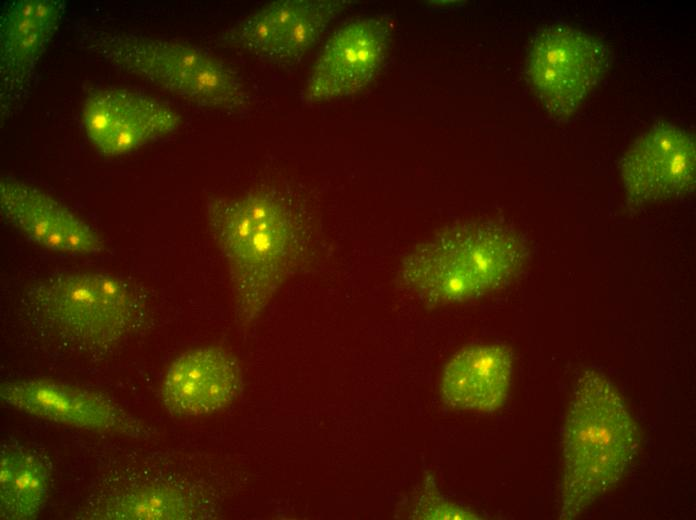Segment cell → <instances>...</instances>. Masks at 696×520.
<instances>
[{
	"mask_svg": "<svg viewBox=\"0 0 696 520\" xmlns=\"http://www.w3.org/2000/svg\"><path fill=\"white\" fill-rule=\"evenodd\" d=\"M211 233L224 255L239 321H255L302 262L309 226L301 210L275 190L206 203Z\"/></svg>",
	"mask_w": 696,
	"mask_h": 520,
	"instance_id": "6da1fadb",
	"label": "cell"
},
{
	"mask_svg": "<svg viewBox=\"0 0 696 520\" xmlns=\"http://www.w3.org/2000/svg\"><path fill=\"white\" fill-rule=\"evenodd\" d=\"M639 445L636 422L614 384L598 371H585L562 427L559 519L576 518L616 486Z\"/></svg>",
	"mask_w": 696,
	"mask_h": 520,
	"instance_id": "7a4b0ae2",
	"label": "cell"
},
{
	"mask_svg": "<svg viewBox=\"0 0 696 520\" xmlns=\"http://www.w3.org/2000/svg\"><path fill=\"white\" fill-rule=\"evenodd\" d=\"M527 250L513 231L494 224H462L416 247L402 261L399 281L430 304L482 296L510 282Z\"/></svg>",
	"mask_w": 696,
	"mask_h": 520,
	"instance_id": "3957f363",
	"label": "cell"
},
{
	"mask_svg": "<svg viewBox=\"0 0 696 520\" xmlns=\"http://www.w3.org/2000/svg\"><path fill=\"white\" fill-rule=\"evenodd\" d=\"M79 45L107 64L138 76L195 105L240 112L250 95L239 74L193 44L136 32L83 28Z\"/></svg>",
	"mask_w": 696,
	"mask_h": 520,
	"instance_id": "277c9868",
	"label": "cell"
},
{
	"mask_svg": "<svg viewBox=\"0 0 696 520\" xmlns=\"http://www.w3.org/2000/svg\"><path fill=\"white\" fill-rule=\"evenodd\" d=\"M28 311L56 338L86 351L117 346L136 327L140 303L132 287L103 272L58 273L26 292Z\"/></svg>",
	"mask_w": 696,
	"mask_h": 520,
	"instance_id": "5b68a950",
	"label": "cell"
},
{
	"mask_svg": "<svg viewBox=\"0 0 696 520\" xmlns=\"http://www.w3.org/2000/svg\"><path fill=\"white\" fill-rule=\"evenodd\" d=\"M607 48L577 29L556 25L533 39L527 74L544 107L554 116H569L581 105L608 69Z\"/></svg>",
	"mask_w": 696,
	"mask_h": 520,
	"instance_id": "8992f818",
	"label": "cell"
},
{
	"mask_svg": "<svg viewBox=\"0 0 696 520\" xmlns=\"http://www.w3.org/2000/svg\"><path fill=\"white\" fill-rule=\"evenodd\" d=\"M393 23L387 15L354 19L323 46L304 88V99L319 103L352 95L368 86L386 59Z\"/></svg>",
	"mask_w": 696,
	"mask_h": 520,
	"instance_id": "52a82bcc",
	"label": "cell"
},
{
	"mask_svg": "<svg viewBox=\"0 0 696 520\" xmlns=\"http://www.w3.org/2000/svg\"><path fill=\"white\" fill-rule=\"evenodd\" d=\"M0 398L20 412L68 427L132 438L146 435L142 421L107 396L53 379L2 382Z\"/></svg>",
	"mask_w": 696,
	"mask_h": 520,
	"instance_id": "ba28073f",
	"label": "cell"
},
{
	"mask_svg": "<svg viewBox=\"0 0 696 520\" xmlns=\"http://www.w3.org/2000/svg\"><path fill=\"white\" fill-rule=\"evenodd\" d=\"M81 124L100 153L119 156L175 132L181 125V116L153 96L105 87L93 90L85 98Z\"/></svg>",
	"mask_w": 696,
	"mask_h": 520,
	"instance_id": "9c48e42d",
	"label": "cell"
},
{
	"mask_svg": "<svg viewBox=\"0 0 696 520\" xmlns=\"http://www.w3.org/2000/svg\"><path fill=\"white\" fill-rule=\"evenodd\" d=\"M61 0H16L0 17L1 111L8 115L26 97L35 70L62 20Z\"/></svg>",
	"mask_w": 696,
	"mask_h": 520,
	"instance_id": "30bf717a",
	"label": "cell"
},
{
	"mask_svg": "<svg viewBox=\"0 0 696 520\" xmlns=\"http://www.w3.org/2000/svg\"><path fill=\"white\" fill-rule=\"evenodd\" d=\"M620 167L626 193L636 203L679 196L695 183V143L680 128L658 125L638 138Z\"/></svg>",
	"mask_w": 696,
	"mask_h": 520,
	"instance_id": "8fae6325",
	"label": "cell"
},
{
	"mask_svg": "<svg viewBox=\"0 0 696 520\" xmlns=\"http://www.w3.org/2000/svg\"><path fill=\"white\" fill-rule=\"evenodd\" d=\"M0 208L10 224L33 242L66 254H94L103 241L94 228L47 192L23 181H0Z\"/></svg>",
	"mask_w": 696,
	"mask_h": 520,
	"instance_id": "7c38bea8",
	"label": "cell"
},
{
	"mask_svg": "<svg viewBox=\"0 0 696 520\" xmlns=\"http://www.w3.org/2000/svg\"><path fill=\"white\" fill-rule=\"evenodd\" d=\"M242 387L236 359L219 347L190 349L168 367L161 385L166 409L176 416H202L229 406Z\"/></svg>",
	"mask_w": 696,
	"mask_h": 520,
	"instance_id": "4fadbf2b",
	"label": "cell"
},
{
	"mask_svg": "<svg viewBox=\"0 0 696 520\" xmlns=\"http://www.w3.org/2000/svg\"><path fill=\"white\" fill-rule=\"evenodd\" d=\"M513 358L500 344H476L462 348L446 363L440 394L454 409L493 412L501 408L511 386Z\"/></svg>",
	"mask_w": 696,
	"mask_h": 520,
	"instance_id": "5bb4252c",
	"label": "cell"
},
{
	"mask_svg": "<svg viewBox=\"0 0 696 520\" xmlns=\"http://www.w3.org/2000/svg\"><path fill=\"white\" fill-rule=\"evenodd\" d=\"M50 487V470L35 452L21 446L0 451V516L4 520H30L44 508Z\"/></svg>",
	"mask_w": 696,
	"mask_h": 520,
	"instance_id": "9a60e30c",
	"label": "cell"
},
{
	"mask_svg": "<svg viewBox=\"0 0 696 520\" xmlns=\"http://www.w3.org/2000/svg\"><path fill=\"white\" fill-rule=\"evenodd\" d=\"M195 510L193 500L180 489L168 484H146L117 492L79 517L93 520L190 519L194 518Z\"/></svg>",
	"mask_w": 696,
	"mask_h": 520,
	"instance_id": "2e32d148",
	"label": "cell"
},
{
	"mask_svg": "<svg viewBox=\"0 0 696 520\" xmlns=\"http://www.w3.org/2000/svg\"><path fill=\"white\" fill-rule=\"evenodd\" d=\"M312 0H279L238 21L219 36L221 42L263 59Z\"/></svg>",
	"mask_w": 696,
	"mask_h": 520,
	"instance_id": "e0dca14e",
	"label": "cell"
},
{
	"mask_svg": "<svg viewBox=\"0 0 696 520\" xmlns=\"http://www.w3.org/2000/svg\"><path fill=\"white\" fill-rule=\"evenodd\" d=\"M352 3L345 0H312L311 6L263 60L276 65H290L300 61L318 42L328 26Z\"/></svg>",
	"mask_w": 696,
	"mask_h": 520,
	"instance_id": "ac0fdd59",
	"label": "cell"
},
{
	"mask_svg": "<svg viewBox=\"0 0 696 520\" xmlns=\"http://www.w3.org/2000/svg\"><path fill=\"white\" fill-rule=\"evenodd\" d=\"M413 518L417 519H479L478 515L468 508L453 504L442 497L436 489L432 478L428 477L426 484L416 500Z\"/></svg>",
	"mask_w": 696,
	"mask_h": 520,
	"instance_id": "d6986e66",
	"label": "cell"
}]
</instances>
